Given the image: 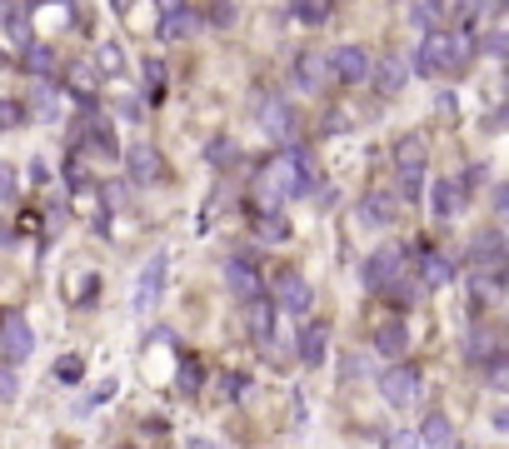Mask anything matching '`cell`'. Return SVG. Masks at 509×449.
<instances>
[{"label": "cell", "instance_id": "obj_1", "mask_svg": "<svg viewBox=\"0 0 509 449\" xmlns=\"http://www.w3.org/2000/svg\"><path fill=\"white\" fill-rule=\"evenodd\" d=\"M470 56H474V36H464V30H430L415 50V70L420 75H454L470 66Z\"/></svg>", "mask_w": 509, "mask_h": 449}, {"label": "cell", "instance_id": "obj_2", "mask_svg": "<svg viewBox=\"0 0 509 449\" xmlns=\"http://www.w3.org/2000/svg\"><path fill=\"white\" fill-rule=\"evenodd\" d=\"M470 280H500L504 285V230L490 224L470 240Z\"/></svg>", "mask_w": 509, "mask_h": 449}, {"label": "cell", "instance_id": "obj_3", "mask_svg": "<svg viewBox=\"0 0 509 449\" xmlns=\"http://www.w3.org/2000/svg\"><path fill=\"white\" fill-rule=\"evenodd\" d=\"M254 120L265 125V131L275 135V141H285V145H295V105L285 100V95H254Z\"/></svg>", "mask_w": 509, "mask_h": 449}, {"label": "cell", "instance_id": "obj_4", "mask_svg": "<svg viewBox=\"0 0 509 449\" xmlns=\"http://www.w3.org/2000/svg\"><path fill=\"white\" fill-rule=\"evenodd\" d=\"M405 270H410V265H405V250H400V245H385V250H375L365 260V285L375 295H385L395 280H405Z\"/></svg>", "mask_w": 509, "mask_h": 449}, {"label": "cell", "instance_id": "obj_5", "mask_svg": "<svg viewBox=\"0 0 509 449\" xmlns=\"http://www.w3.org/2000/svg\"><path fill=\"white\" fill-rule=\"evenodd\" d=\"M325 70H330V85H359L369 75V50L365 46H335L325 56Z\"/></svg>", "mask_w": 509, "mask_h": 449}, {"label": "cell", "instance_id": "obj_6", "mask_svg": "<svg viewBox=\"0 0 509 449\" xmlns=\"http://www.w3.org/2000/svg\"><path fill=\"white\" fill-rule=\"evenodd\" d=\"M30 350H36V329L26 325V315H0V355H5V365H20V360H30Z\"/></svg>", "mask_w": 509, "mask_h": 449}, {"label": "cell", "instance_id": "obj_7", "mask_svg": "<svg viewBox=\"0 0 509 449\" xmlns=\"http://www.w3.org/2000/svg\"><path fill=\"white\" fill-rule=\"evenodd\" d=\"M379 394H385L395 410L415 404V400H420V370H415V365H405V360H400V365H390L385 374H379Z\"/></svg>", "mask_w": 509, "mask_h": 449}, {"label": "cell", "instance_id": "obj_8", "mask_svg": "<svg viewBox=\"0 0 509 449\" xmlns=\"http://www.w3.org/2000/svg\"><path fill=\"white\" fill-rule=\"evenodd\" d=\"M270 305L290 309V315H310V305H315L310 280H305L300 270H280V275H275V299H270Z\"/></svg>", "mask_w": 509, "mask_h": 449}, {"label": "cell", "instance_id": "obj_9", "mask_svg": "<svg viewBox=\"0 0 509 449\" xmlns=\"http://www.w3.org/2000/svg\"><path fill=\"white\" fill-rule=\"evenodd\" d=\"M464 360L470 365H494V360H504V329L500 325H474L470 339H464Z\"/></svg>", "mask_w": 509, "mask_h": 449}, {"label": "cell", "instance_id": "obj_10", "mask_svg": "<svg viewBox=\"0 0 509 449\" xmlns=\"http://www.w3.org/2000/svg\"><path fill=\"white\" fill-rule=\"evenodd\" d=\"M66 90L80 100V110H95V100H100V70H95L90 60H70L66 66Z\"/></svg>", "mask_w": 509, "mask_h": 449}, {"label": "cell", "instance_id": "obj_11", "mask_svg": "<svg viewBox=\"0 0 509 449\" xmlns=\"http://www.w3.org/2000/svg\"><path fill=\"white\" fill-rule=\"evenodd\" d=\"M225 285H230V295H235L240 305H254V299H265L260 270H254L250 260H230V265H225Z\"/></svg>", "mask_w": 509, "mask_h": 449}, {"label": "cell", "instance_id": "obj_12", "mask_svg": "<svg viewBox=\"0 0 509 449\" xmlns=\"http://www.w3.org/2000/svg\"><path fill=\"white\" fill-rule=\"evenodd\" d=\"M450 280H454V265L444 260L440 250L424 245V250L415 255V285H420V290H440V285H450Z\"/></svg>", "mask_w": 509, "mask_h": 449}, {"label": "cell", "instance_id": "obj_13", "mask_svg": "<svg viewBox=\"0 0 509 449\" xmlns=\"http://www.w3.org/2000/svg\"><path fill=\"white\" fill-rule=\"evenodd\" d=\"M125 170H130L135 185H155V180L165 175V160H161L155 145H130L125 150Z\"/></svg>", "mask_w": 509, "mask_h": 449}, {"label": "cell", "instance_id": "obj_14", "mask_svg": "<svg viewBox=\"0 0 509 449\" xmlns=\"http://www.w3.org/2000/svg\"><path fill=\"white\" fill-rule=\"evenodd\" d=\"M165 265H170L165 255H155V260L140 270V280H135V295H130V305L140 309V315H145V309H151L155 299H161V290H165Z\"/></svg>", "mask_w": 509, "mask_h": 449}, {"label": "cell", "instance_id": "obj_15", "mask_svg": "<svg viewBox=\"0 0 509 449\" xmlns=\"http://www.w3.org/2000/svg\"><path fill=\"white\" fill-rule=\"evenodd\" d=\"M155 20H161V26H155V30H161V40H185L190 30L200 26V10L195 5H161V10H155Z\"/></svg>", "mask_w": 509, "mask_h": 449}, {"label": "cell", "instance_id": "obj_16", "mask_svg": "<svg viewBox=\"0 0 509 449\" xmlns=\"http://www.w3.org/2000/svg\"><path fill=\"white\" fill-rule=\"evenodd\" d=\"M365 80H375L379 95H400V90H405V80H410V66H405L400 56L369 60V75H365Z\"/></svg>", "mask_w": 509, "mask_h": 449}, {"label": "cell", "instance_id": "obj_17", "mask_svg": "<svg viewBox=\"0 0 509 449\" xmlns=\"http://www.w3.org/2000/svg\"><path fill=\"white\" fill-rule=\"evenodd\" d=\"M290 80L300 85V90H325V85H330V70H325V56H315V50H305V56H295V66H290Z\"/></svg>", "mask_w": 509, "mask_h": 449}, {"label": "cell", "instance_id": "obj_18", "mask_svg": "<svg viewBox=\"0 0 509 449\" xmlns=\"http://www.w3.org/2000/svg\"><path fill=\"white\" fill-rule=\"evenodd\" d=\"M369 345H375V355H385V360H395V365H400V355L410 350V329H405V319H385V325L375 329V339H369Z\"/></svg>", "mask_w": 509, "mask_h": 449}, {"label": "cell", "instance_id": "obj_19", "mask_svg": "<svg viewBox=\"0 0 509 449\" xmlns=\"http://www.w3.org/2000/svg\"><path fill=\"white\" fill-rule=\"evenodd\" d=\"M295 345H300V350H295V355H300V365H310V370H315V365H320V360H325V345H330V325H325V319H315V325H305Z\"/></svg>", "mask_w": 509, "mask_h": 449}, {"label": "cell", "instance_id": "obj_20", "mask_svg": "<svg viewBox=\"0 0 509 449\" xmlns=\"http://www.w3.org/2000/svg\"><path fill=\"white\" fill-rule=\"evenodd\" d=\"M359 220H365L369 230L390 224V220H395V195H390V190H369V195L359 200Z\"/></svg>", "mask_w": 509, "mask_h": 449}, {"label": "cell", "instance_id": "obj_21", "mask_svg": "<svg viewBox=\"0 0 509 449\" xmlns=\"http://www.w3.org/2000/svg\"><path fill=\"white\" fill-rule=\"evenodd\" d=\"M245 315H250L254 345L270 350V345H275V305H270V299H254V305H245Z\"/></svg>", "mask_w": 509, "mask_h": 449}, {"label": "cell", "instance_id": "obj_22", "mask_svg": "<svg viewBox=\"0 0 509 449\" xmlns=\"http://www.w3.org/2000/svg\"><path fill=\"white\" fill-rule=\"evenodd\" d=\"M415 440H420V444H430V449H450V444H454L450 414H444V410H430V414H424V424H420Z\"/></svg>", "mask_w": 509, "mask_h": 449}, {"label": "cell", "instance_id": "obj_23", "mask_svg": "<svg viewBox=\"0 0 509 449\" xmlns=\"http://www.w3.org/2000/svg\"><path fill=\"white\" fill-rule=\"evenodd\" d=\"M460 205H464V195H460V185H454V180H434V185H430V210L440 220L460 215Z\"/></svg>", "mask_w": 509, "mask_h": 449}, {"label": "cell", "instance_id": "obj_24", "mask_svg": "<svg viewBox=\"0 0 509 449\" xmlns=\"http://www.w3.org/2000/svg\"><path fill=\"white\" fill-rule=\"evenodd\" d=\"M0 20H5V36L26 50L30 46V5H0Z\"/></svg>", "mask_w": 509, "mask_h": 449}, {"label": "cell", "instance_id": "obj_25", "mask_svg": "<svg viewBox=\"0 0 509 449\" xmlns=\"http://www.w3.org/2000/svg\"><path fill=\"white\" fill-rule=\"evenodd\" d=\"M26 70H30V80H50V75H56V50L40 46V40H30L26 46Z\"/></svg>", "mask_w": 509, "mask_h": 449}, {"label": "cell", "instance_id": "obj_26", "mask_svg": "<svg viewBox=\"0 0 509 449\" xmlns=\"http://www.w3.org/2000/svg\"><path fill=\"white\" fill-rule=\"evenodd\" d=\"M410 20H415V26H424V36H430V30H444L440 20L450 16V5H430V0H415V5L405 10Z\"/></svg>", "mask_w": 509, "mask_h": 449}, {"label": "cell", "instance_id": "obj_27", "mask_svg": "<svg viewBox=\"0 0 509 449\" xmlns=\"http://www.w3.org/2000/svg\"><path fill=\"white\" fill-rule=\"evenodd\" d=\"M90 66L100 70V75H120V70H125V46H120V40H105V46L95 50Z\"/></svg>", "mask_w": 509, "mask_h": 449}, {"label": "cell", "instance_id": "obj_28", "mask_svg": "<svg viewBox=\"0 0 509 449\" xmlns=\"http://www.w3.org/2000/svg\"><path fill=\"white\" fill-rule=\"evenodd\" d=\"M285 16L290 20H300V26H325V20H330V5H325V0H300V5H290L285 10Z\"/></svg>", "mask_w": 509, "mask_h": 449}, {"label": "cell", "instance_id": "obj_29", "mask_svg": "<svg viewBox=\"0 0 509 449\" xmlns=\"http://www.w3.org/2000/svg\"><path fill=\"white\" fill-rule=\"evenodd\" d=\"M395 160H400V175H405V170H420L424 165V141L420 135H405L400 150H395Z\"/></svg>", "mask_w": 509, "mask_h": 449}, {"label": "cell", "instance_id": "obj_30", "mask_svg": "<svg viewBox=\"0 0 509 449\" xmlns=\"http://www.w3.org/2000/svg\"><path fill=\"white\" fill-rule=\"evenodd\" d=\"M494 299H500V280H470V309H474V315L490 309Z\"/></svg>", "mask_w": 509, "mask_h": 449}, {"label": "cell", "instance_id": "obj_31", "mask_svg": "<svg viewBox=\"0 0 509 449\" xmlns=\"http://www.w3.org/2000/svg\"><path fill=\"white\" fill-rule=\"evenodd\" d=\"M254 230H260V240H290V220L285 215H254Z\"/></svg>", "mask_w": 509, "mask_h": 449}, {"label": "cell", "instance_id": "obj_32", "mask_svg": "<svg viewBox=\"0 0 509 449\" xmlns=\"http://www.w3.org/2000/svg\"><path fill=\"white\" fill-rule=\"evenodd\" d=\"M36 120H56V85L50 80H36Z\"/></svg>", "mask_w": 509, "mask_h": 449}, {"label": "cell", "instance_id": "obj_33", "mask_svg": "<svg viewBox=\"0 0 509 449\" xmlns=\"http://www.w3.org/2000/svg\"><path fill=\"white\" fill-rule=\"evenodd\" d=\"M140 80H145V95H151V105H155V100H161V90H165V60H145Z\"/></svg>", "mask_w": 509, "mask_h": 449}, {"label": "cell", "instance_id": "obj_34", "mask_svg": "<svg viewBox=\"0 0 509 449\" xmlns=\"http://www.w3.org/2000/svg\"><path fill=\"white\" fill-rule=\"evenodd\" d=\"M420 195H424V175H420V170H405V175H400V190H395V205H400V200L415 205Z\"/></svg>", "mask_w": 509, "mask_h": 449}, {"label": "cell", "instance_id": "obj_35", "mask_svg": "<svg viewBox=\"0 0 509 449\" xmlns=\"http://www.w3.org/2000/svg\"><path fill=\"white\" fill-rule=\"evenodd\" d=\"M205 155H210V165H220V170H225V165H240V150H235V141H210Z\"/></svg>", "mask_w": 509, "mask_h": 449}, {"label": "cell", "instance_id": "obj_36", "mask_svg": "<svg viewBox=\"0 0 509 449\" xmlns=\"http://www.w3.org/2000/svg\"><path fill=\"white\" fill-rule=\"evenodd\" d=\"M200 20H210L215 30H230L240 20V10L235 5H205V10H200Z\"/></svg>", "mask_w": 509, "mask_h": 449}, {"label": "cell", "instance_id": "obj_37", "mask_svg": "<svg viewBox=\"0 0 509 449\" xmlns=\"http://www.w3.org/2000/svg\"><path fill=\"white\" fill-rule=\"evenodd\" d=\"M80 374H85V360H80V355H66V360H56V380H60V384H76Z\"/></svg>", "mask_w": 509, "mask_h": 449}, {"label": "cell", "instance_id": "obj_38", "mask_svg": "<svg viewBox=\"0 0 509 449\" xmlns=\"http://www.w3.org/2000/svg\"><path fill=\"white\" fill-rule=\"evenodd\" d=\"M385 299H395V305H415V299H420V285L415 280H395L385 290Z\"/></svg>", "mask_w": 509, "mask_h": 449}, {"label": "cell", "instance_id": "obj_39", "mask_svg": "<svg viewBox=\"0 0 509 449\" xmlns=\"http://www.w3.org/2000/svg\"><path fill=\"white\" fill-rule=\"evenodd\" d=\"M20 120H26V105H20V100H0V131H16Z\"/></svg>", "mask_w": 509, "mask_h": 449}, {"label": "cell", "instance_id": "obj_40", "mask_svg": "<svg viewBox=\"0 0 509 449\" xmlns=\"http://www.w3.org/2000/svg\"><path fill=\"white\" fill-rule=\"evenodd\" d=\"M245 384H250V380H245L240 370H235V374H230V370L220 374V390H225V400H240V394H245Z\"/></svg>", "mask_w": 509, "mask_h": 449}, {"label": "cell", "instance_id": "obj_41", "mask_svg": "<svg viewBox=\"0 0 509 449\" xmlns=\"http://www.w3.org/2000/svg\"><path fill=\"white\" fill-rule=\"evenodd\" d=\"M195 390H200V365L185 360V365H180V394H195Z\"/></svg>", "mask_w": 509, "mask_h": 449}, {"label": "cell", "instance_id": "obj_42", "mask_svg": "<svg viewBox=\"0 0 509 449\" xmlns=\"http://www.w3.org/2000/svg\"><path fill=\"white\" fill-rule=\"evenodd\" d=\"M115 115H120V120H140V100H135V95H120V100H115Z\"/></svg>", "mask_w": 509, "mask_h": 449}, {"label": "cell", "instance_id": "obj_43", "mask_svg": "<svg viewBox=\"0 0 509 449\" xmlns=\"http://www.w3.org/2000/svg\"><path fill=\"white\" fill-rule=\"evenodd\" d=\"M10 400H16V370L0 365V404H10Z\"/></svg>", "mask_w": 509, "mask_h": 449}, {"label": "cell", "instance_id": "obj_44", "mask_svg": "<svg viewBox=\"0 0 509 449\" xmlns=\"http://www.w3.org/2000/svg\"><path fill=\"white\" fill-rule=\"evenodd\" d=\"M0 200H16V170L0 165Z\"/></svg>", "mask_w": 509, "mask_h": 449}, {"label": "cell", "instance_id": "obj_45", "mask_svg": "<svg viewBox=\"0 0 509 449\" xmlns=\"http://www.w3.org/2000/svg\"><path fill=\"white\" fill-rule=\"evenodd\" d=\"M390 449H420V440H415V434H390Z\"/></svg>", "mask_w": 509, "mask_h": 449}, {"label": "cell", "instance_id": "obj_46", "mask_svg": "<svg viewBox=\"0 0 509 449\" xmlns=\"http://www.w3.org/2000/svg\"><path fill=\"white\" fill-rule=\"evenodd\" d=\"M484 50H490V56H494V60H500V56H504V30H494V36H490V40H484Z\"/></svg>", "mask_w": 509, "mask_h": 449}, {"label": "cell", "instance_id": "obj_47", "mask_svg": "<svg viewBox=\"0 0 509 449\" xmlns=\"http://www.w3.org/2000/svg\"><path fill=\"white\" fill-rule=\"evenodd\" d=\"M190 449H220L215 440H190Z\"/></svg>", "mask_w": 509, "mask_h": 449}, {"label": "cell", "instance_id": "obj_48", "mask_svg": "<svg viewBox=\"0 0 509 449\" xmlns=\"http://www.w3.org/2000/svg\"><path fill=\"white\" fill-rule=\"evenodd\" d=\"M0 70H5V56H0Z\"/></svg>", "mask_w": 509, "mask_h": 449}]
</instances>
